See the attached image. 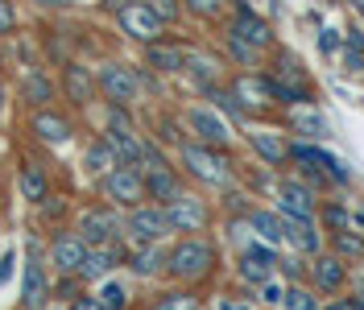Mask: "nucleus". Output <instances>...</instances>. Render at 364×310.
I'll return each instance as SVG.
<instances>
[{
  "mask_svg": "<svg viewBox=\"0 0 364 310\" xmlns=\"http://www.w3.org/2000/svg\"><path fill=\"white\" fill-rule=\"evenodd\" d=\"M95 298H100L104 310H129V286L124 282H104L95 289Z\"/></svg>",
  "mask_w": 364,
  "mask_h": 310,
  "instance_id": "36",
  "label": "nucleus"
},
{
  "mask_svg": "<svg viewBox=\"0 0 364 310\" xmlns=\"http://www.w3.org/2000/svg\"><path fill=\"white\" fill-rule=\"evenodd\" d=\"M166 220H170V232H178V236H203L211 228V203L203 195L182 191L178 199L166 203Z\"/></svg>",
  "mask_w": 364,
  "mask_h": 310,
  "instance_id": "6",
  "label": "nucleus"
},
{
  "mask_svg": "<svg viewBox=\"0 0 364 310\" xmlns=\"http://www.w3.org/2000/svg\"><path fill=\"white\" fill-rule=\"evenodd\" d=\"M50 302V273L38 257L25 261V289H21V306L25 310H46Z\"/></svg>",
  "mask_w": 364,
  "mask_h": 310,
  "instance_id": "24",
  "label": "nucleus"
},
{
  "mask_svg": "<svg viewBox=\"0 0 364 310\" xmlns=\"http://www.w3.org/2000/svg\"><path fill=\"white\" fill-rule=\"evenodd\" d=\"M360 17H364V4H360Z\"/></svg>",
  "mask_w": 364,
  "mask_h": 310,
  "instance_id": "51",
  "label": "nucleus"
},
{
  "mask_svg": "<svg viewBox=\"0 0 364 310\" xmlns=\"http://www.w3.org/2000/svg\"><path fill=\"white\" fill-rule=\"evenodd\" d=\"M116 25L124 29V38H133V42H141V46H154V42L166 38V21H161L145 0H129V4L116 13Z\"/></svg>",
  "mask_w": 364,
  "mask_h": 310,
  "instance_id": "9",
  "label": "nucleus"
},
{
  "mask_svg": "<svg viewBox=\"0 0 364 310\" xmlns=\"http://www.w3.org/2000/svg\"><path fill=\"white\" fill-rule=\"evenodd\" d=\"M323 302L315 298V289L302 286H286V298H282V310H318Z\"/></svg>",
  "mask_w": 364,
  "mask_h": 310,
  "instance_id": "38",
  "label": "nucleus"
},
{
  "mask_svg": "<svg viewBox=\"0 0 364 310\" xmlns=\"http://www.w3.org/2000/svg\"><path fill=\"white\" fill-rule=\"evenodd\" d=\"M145 63L158 70V75H182V70H186V46L161 38V42L145 46Z\"/></svg>",
  "mask_w": 364,
  "mask_h": 310,
  "instance_id": "25",
  "label": "nucleus"
},
{
  "mask_svg": "<svg viewBox=\"0 0 364 310\" xmlns=\"http://www.w3.org/2000/svg\"><path fill=\"white\" fill-rule=\"evenodd\" d=\"M182 9H191L195 17H220L224 0H182Z\"/></svg>",
  "mask_w": 364,
  "mask_h": 310,
  "instance_id": "42",
  "label": "nucleus"
},
{
  "mask_svg": "<svg viewBox=\"0 0 364 310\" xmlns=\"http://www.w3.org/2000/svg\"><path fill=\"white\" fill-rule=\"evenodd\" d=\"M318 223H323V232H348L352 228V207L348 203H318Z\"/></svg>",
  "mask_w": 364,
  "mask_h": 310,
  "instance_id": "33",
  "label": "nucleus"
},
{
  "mask_svg": "<svg viewBox=\"0 0 364 310\" xmlns=\"http://www.w3.org/2000/svg\"><path fill=\"white\" fill-rule=\"evenodd\" d=\"M340 58H343V70H352V75H360L364 70V33L360 29H348Z\"/></svg>",
  "mask_w": 364,
  "mask_h": 310,
  "instance_id": "35",
  "label": "nucleus"
},
{
  "mask_svg": "<svg viewBox=\"0 0 364 310\" xmlns=\"http://www.w3.org/2000/svg\"><path fill=\"white\" fill-rule=\"evenodd\" d=\"M182 191H186V186H182V174L174 170V166L145 170V199L149 203H161V207H166L170 199H178Z\"/></svg>",
  "mask_w": 364,
  "mask_h": 310,
  "instance_id": "21",
  "label": "nucleus"
},
{
  "mask_svg": "<svg viewBox=\"0 0 364 310\" xmlns=\"http://www.w3.org/2000/svg\"><path fill=\"white\" fill-rule=\"evenodd\" d=\"M13 29H17V9H13V0H0V38Z\"/></svg>",
  "mask_w": 364,
  "mask_h": 310,
  "instance_id": "43",
  "label": "nucleus"
},
{
  "mask_svg": "<svg viewBox=\"0 0 364 310\" xmlns=\"http://www.w3.org/2000/svg\"><path fill=\"white\" fill-rule=\"evenodd\" d=\"M352 228L364 236V207H352Z\"/></svg>",
  "mask_w": 364,
  "mask_h": 310,
  "instance_id": "48",
  "label": "nucleus"
},
{
  "mask_svg": "<svg viewBox=\"0 0 364 310\" xmlns=\"http://www.w3.org/2000/svg\"><path fill=\"white\" fill-rule=\"evenodd\" d=\"M145 4H149V9H154V13H158L166 25L182 17V0H145Z\"/></svg>",
  "mask_w": 364,
  "mask_h": 310,
  "instance_id": "41",
  "label": "nucleus"
},
{
  "mask_svg": "<svg viewBox=\"0 0 364 310\" xmlns=\"http://www.w3.org/2000/svg\"><path fill=\"white\" fill-rule=\"evenodd\" d=\"M70 310H104L100 306V298H95V294H87V298H75V306Z\"/></svg>",
  "mask_w": 364,
  "mask_h": 310,
  "instance_id": "46",
  "label": "nucleus"
},
{
  "mask_svg": "<svg viewBox=\"0 0 364 310\" xmlns=\"http://www.w3.org/2000/svg\"><path fill=\"white\" fill-rule=\"evenodd\" d=\"M154 310H199V298H195V289H170L154 302Z\"/></svg>",
  "mask_w": 364,
  "mask_h": 310,
  "instance_id": "37",
  "label": "nucleus"
},
{
  "mask_svg": "<svg viewBox=\"0 0 364 310\" xmlns=\"http://www.w3.org/2000/svg\"><path fill=\"white\" fill-rule=\"evenodd\" d=\"M340 50H343V29L323 25V29H318V54H323V58H340Z\"/></svg>",
  "mask_w": 364,
  "mask_h": 310,
  "instance_id": "39",
  "label": "nucleus"
},
{
  "mask_svg": "<svg viewBox=\"0 0 364 310\" xmlns=\"http://www.w3.org/2000/svg\"><path fill=\"white\" fill-rule=\"evenodd\" d=\"M186 75L195 79V87L211 95L215 87H224V63L215 54H199V50H186Z\"/></svg>",
  "mask_w": 364,
  "mask_h": 310,
  "instance_id": "18",
  "label": "nucleus"
},
{
  "mask_svg": "<svg viewBox=\"0 0 364 310\" xmlns=\"http://www.w3.org/2000/svg\"><path fill=\"white\" fill-rule=\"evenodd\" d=\"M13 269H17V252H4V257H0V286L13 277Z\"/></svg>",
  "mask_w": 364,
  "mask_h": 310,
  "instance_id": "45",
  "label": "nucleus"
},
{
  "mask_svg": "<svg viewBox=\"0 0 364 310\" xmlns=\"http://www.w3.org/2000/svg\"><path fill=\"white\" fill-rule=\"evenodd\" d=\"M54 79L46 75V70H25L21 79V100L29 108H50V100H54Z\"/></svg>",
  "mask_w": 364,
  "mask_h": 310,
  "instance_id": "29",
  "label": "nucleus"
},
{
  "mask_svg": "<svg viewBox=\"0 0 364 310\" xmlns=\"http://www.w3.org/2000/svg\"><path fill=\"white\" fill-rule=\"evenodd\" d=\"M215 310H252V306L245 302V298H220V306Z\"/></svg>",
  "mask_w": 364,
  "mask_h": 310,
  "instance_id": "47",
  "label": "nucleus"
},
{
  "mask_svg": "<svg viewBox=\"0 0 364 310\" xmlns=\"http://www.w3.org/2000/svg\"><path fill=\"white\" fill-rule=\"evenodd\" d=\"M228 33H236L240 42L257 46L261 54H269L273 42H277V38H273V25L265 21L257 9H249V4H240V9H236V17H232V25H228Z\"/></svg>",
  "mask_w": 364,
  "mask_h": 310,
  "instance_id": "15",
  "label": "nucleus"
},
{
  "mask_svg": "<svg viewBox=\"0 0 364 310\" xmlns=\"http://www.w3.org/2000/svg\"><path fill=\"white\" fill-rule=\"evenodd\" d=\"M178 161L182 174L211 186V191H232L236 186V161L228 157V149H215V145H203V141H182Z\"/></svg>",
  "mask_w": 364,
  "mask_h": 310,
  "instance_id": "1",
  "label": "nucleus"
},
{
  "mask_svg": "<svg viewBox=\"0 0 364 310\" xmlns=\"http://www.w3.org/2000/svg\"><path fill=\"white\" fill-rule=\"evenodd\" d=\"M311 289L323 294V298H336L343 286H348V261H343L340 252H331V248H323L318 257H311Z\"/></svg>",
  "mask_w": 364,
  "mask_h": 310,
  "instance_id": "12",
  "label": "nucleus"
},
{
  "mask_svg": "<svg viewBox=\"0 0 364 310\" xmlns=\"http://www.w3.org/2000/svg\"><path fill=\"white\" fill-rule=\"evenodd\" d=\"M245 220H249L252 236H257L261 244H273V248H282V244H286V220H282V211H277V207H252Z\"/></svg>",
  "mask_w": 364,
  "mask_h": 310,
  "instance_id": "22",
  "label": "nucleus"
},
{
  "mask_svg": "<svg viewBox=\"0 0 364 310\" xmlns=\"http://www.w3.org/2000/svg\"><path fill=\"white\" fill-rule=\"evenodd\" d=\"M318 191L315 186H306L302 178H282L277 182V191H273V207L286 215V220H318Z\"/></svg>",
  "mask_w": 364,
  "mask_h": 310,
  "instance_id": "7",
  "label": "nucleus"
},
{
  "mask_svg": "<svg viewBox=\"0 0 364 310\" xmlns=\"http://www.w3.org/2000/svg\"><path fill=\"white\" fill-rule=\"evenodd\" d=\"M104 141L116 149V157L120 161H133V166H141V137H136L133 120L124 116V108H112V116H108V129H104Z\"/></svg>",
  "mask_w": 364,
  "mask_h": 310,
  "instance_id": "14",
  "label": "nucleus"
},
{
  "mask_svg": "<svg viewBox=\"0 0 364 310\" xmlns=\"http://www.w3.org/2000/svg\"><path fill=\"white\" fill-rule=\"evenodd\" d=\"M318 310H356V302H352V294H336V298H327Z\"/></svg>",
  "mask_w": 364,
  "mask_h": 310,
  "instance_id": "44",
  "label": "nucleus"
},
{
  "mask_svg": "<svg viewBox=\"0 0 364 310\" xmlns=\"http://www.w3.org/2000/svg\"><path fill=\"white\" fill-rule=\"evenodd\" d=\"M83 166H87V174L91 178H104V174H112L116 166H120V157H116V149L100 137V141H91L87 145V157H83Z\"/></svg>",
  "mask_w": 364,
  "mask_h": 310,
  "instance_id": "31",
  "label": "nucleus"
},
{
  "mask_svg": "<svg viewBox=\"0 0 364 310\" xmlns=\"http://www.w3.org/2000/svg\"><path fill=\"white\" fill-rule=\"evenodd\" d=\"M166 236H170V220H166L161 203L129 207V215H124V240H129V248H136V244H161Z\"/></svg>",
  "mask_w": 364,
  "mask_h": 310,
  "instance_id": "5",
  "label": "nucleus"
},
{
  "mask_svg": "<svg viewBox=\"0 0 364 310\" xmlns=\"http://www.w3.org/2000/svg\"><path fill=\"white\" fill-rule=\"evenodd\" d=\"M249 145L257 149V157H261L265 166H273V170L290 166V141H286V133H273V129H257V133H249Z\"/></svg>",
  "mask_w": 364,
  "mask_h": 310,
  "instance_id": "23",
  "label": "nucleus"
},
{
  "mask_svg": "<svg viewBox=\"0 0 364 310\" xmlns=\"http://www.w3.org/2000/svg\"><path fill=\"white\" fill-rule=\"evenodd\" d=\"M17 186L29 203H46L50 199V178L38 161H21V174H17Z\"/></svg>",
  "mask_w": 364,
  "mask_h": 310,
  "instance_id": "30",
  "label": "nucleus"
},
{
  "mask_svg": "<svg viewBox=\"0 0 364 310\" xmlns=\"http://www.w3.org/2000/svg\"><path fill=\"white\" fill-rule=\"evenodd\" d=\"M186 129L195 133V141H203V145H215V149H228L232 145L228 120L215 108H207V104H195V108L186 112Z\"/></svg>",
  "mask_w": 364,
  "mask_h": 310,
  "instance_id": "13",
  "label": "nucleus"
},
{
  "mask_svg": "<svg viewBox=\"0 0 364 310\" xmlns=\"http://www.w3.org/2000/svg\"><path fill=\"white\" fill-rule=\"evenodd\" d=\"M29 129H33V137L38 141H46V145H67L70 141V116H63V112L54 108H38L33 116H29Z\"/></svg>",
  "mask_w": 364,
  "mask_h": 310,
  "instance_id": "19",
  "label": "nucleus"
},
{
  "mask_svg": "<svg viewBox=\"0 0 364 310\" xmlns=\"http://www.w3.org/2000/svg\"><path fill=\"white\" fill-rule=\"evenodd\" d=\"M33 4H42V9H67L70 0H33Z\"/></svg>",
  "mask_w": 364,
  "mask_h": 310,
  "instance_id": "49",
  "label": "nucleus"
},
{
  "mask_svg": "<svg viewBox=\"0 0 364 310\" xmlns=\"http://www.w3.org/2000/svg\"><path fill=\"white\" fill-rule=\"evenodd\" d=\"M100 191H104V199L112 203V207H141L145 199V170L133 166V161H120L112 174L100 178Z\"/></svg>",
  "mask_w": 364,
  "mask_h": 310,
  "instance_id": "4",
  "label": "nucleus"
},
{
  "mask_svg": "<svg viewBox=\"0 0 364 310\" xmlns=\"http://www.w3.org/2000/svg\"><path fill=\"white\" fill-rule=\"evenodd\" d=\"M124 248L120 244H100V248H87V261H83V269H79V277L83 282H100V277H108V273H116V269L124 265Z\"/></svg>",
  "mask_w": 364,
  "mask_h": 310,
  "instance_id": "20",
  "label": "nucleus"
},
{
  "mask_svg": "<svg viewBox=\"0 0 364 310\" xmlns=\"http://www.w3.org/2000/svg\"><path fill=\"white\" fill-rule=\"evenodd\" d=\"M286 220V215H282ZM286 244L302 257H318L327 248V232L318 220H286Z\"/></svg>",
  "mask_w": 364,
  "mask_h": 310,
  "instance_id": "17",
  "label": "nucleus"
},
{
  "mask_svg": "<svg viewBox=\"0 0 364 310\" xmlns=\"http://www.w3.org/2000/svg\"><path fill=\"white\" fill-rule=\"evenodd\" d=\"M327 248L340 252L343 261H364V236L356 228H348V232H327Z\"/></svg>",
  "mask_w": 364,
  "mask_h": 310,
  "instance_id": "32",
  "label": "nucleus"
},
{
  "mask_svg": "<svg viewBox=\"0 0 364 310\" xmlns=\"http://www.w3.org/2000/svg\"><path fill=\"white\" fill-rule=\"evenodd\" d=\"M124 261L136 277H158V273H166V248L161 244H136V248H129Z\"/></svg>",
  "mask_w": 364,
  "mask_h": 310,
  "instance_id": "28",
  "label": "nucleus"
},
{
  "mask_svg": "<svg viewBox=\"0 0 364 310\" xmlns=\"http://www.w3.org/2000/svg\"><path fill=\"white\" fill-rule=\"evenodd\" d=\"M224 46H228V58H232L236 67H245V70H257V67H261V58H265V54H261L257 46L240 42L236 33H224Z\"/></svg>",
  "mask_w": 364,
  "mask_h": 310,
  "instance_id": "34",
  "label": "nucleus"
},
{
  "mask_svg": "<svg viewBox=\"0 0 364 310\" xmlns=\"http://www.w3.org/2000/svg\"><path fill=\"white\" fill-rule=\"evenodd\" d=\"M0 112H4V83H0Z\"/></svg>",
  "mask_w": 364,
  "mask_h": 310,
  "instance_id": "50",
  "label": "nucleus"
},
{
  "mask_svg": "<svg viewBox=\"0 0 364 310\" xmlns=\"http://www.w3.org/2000/svg\"><path fill=\"white\" fill-rule=\"evenodd\" d=\"M286 124H290V133H298L302 141H323L327 137V116L315 108V104H298V108H286Z\"/></svg>",
  "mask_w": 364,
  "mask_h": 310,
  "instance_id": "26",
  "label": "nucleus"
},
{
  "mask_svg": "<svg viewBox=\"0 0 364 310\" xmlns=\"http://www.w3.org/2000/svg\"><path fill=\"white\" fill-rule=\"evenodd\" d=\"M63 91H67L70 104H91L95 100V75H91L87 67H79V63H67V70H63Z\"/></svg>",
  "mask_w": 364,
  "mask_h": 310,
  "instance_id": "27",
  "label": "nucleus"
},
{
  "mask_svg": "<svg viewBox=\"0 0 364 310\" xmlns=\"http://www.w3.org/2000/svg\"><path fill=\"white\" fill-rule=\"evenodd\" d=\"M87 248L91 244L79 232H67V236H58V240L50 244V265L58 269L63 277H79V269L87 261Z\"/></svg>",
  "mask_w": 364,
  "mask_h": 310,
  "instance_id": "16",
  "label": "nucleus"
},
{
  "mask_svg": "<svg viewBox=\"0 0 364 310\" xmlns=\"http://www.w3.org/2000/svg\"><path fill=\"white\" fill-rule=\"evenodd\" d=\"M79 236H83L91 248H100V244H120L124 240V220H120V211H116L112 203H108V207H87V211L79 215Z\"/></svg>",
  "mask_w": 364,
  "mask_h": 310,
  "instance_id": "10",
  "label": "nucleus"
},
{
  "mask_svg": "<svg viewBox=\"0 0 364 310\" xmlns=\"http://www.w3.org/2000/svg\"><path fill=\"white\" fill-rule=\"evenodd\" d=\"M277 261H282V252L273 248V244H261V240H249L240 248V261H236V273H240V282L245 286H261V282H269L277 277Z\"/></svg>",
  "mask_w": 364,
  "mask_h": 310,
  "instance_id": "11",
  "label": "nucleus"
},
{
  "mask_svg": "<svg viewBox=\"0 0 364 310\" xmlns=\"http://www.w3.org/2000/svg\"><path fill=\"white\" fill-rule=\"evenodd\" d=\"M95 87L112 108H129L141 100V70L129 67V63H104L95 70Z\"/></svg>",
  "mask_w": 364,
  "mask_h": 310,
  "instance_id": "3",
  "label": "nucleus"
},
{
  "mask_svg": "<svg viewBox=\"0 0 364 310\" xmlns=\"http://www.w3.org/2000/svg\"><path fill=\"white\" fill-rule=\"evenodd\" d=\"M228 91L236 95V104L245 108V116H269L273 108H277V100H273V87H269V75H257V70H240L232 83H228Z\"/></svg>",
  "mask_w": 364,
  "mask_h": 310,
  "instance_id": "8",
  "label": "nucleus"
},
{
  "mask_svg": "<svg viewBox=\"0 0 364 310\" xmlns=\"http://www.w3.org/2000/svg\"><path fill=\"white\" fill-rule=\"evenodd\" d=\"M282 298H286V282L282 277H269V282L257 286V302L261 306H282Z\"/></svg>",
  "mask_w": 364,
  "mask_h": 310,
  "instance_id": "40",
  "label": "nucleus"
},
{
  "mask_svg": "<svg viewBox=\"0 0 364 310\" xmlns=\"http://www.w3.org/2000/svg\"><path fill=\"white\" fill-rule=\"evenodd\" d=\"M220 265V248L207 236H182L174 248H166V277H174L178 286H199L207 282Z\"/></svg>",
  "mask_w": 364,
  "mask_h": 310,
  "instance_id": "2",
  "label": "nucleus"
}]
</instances>
